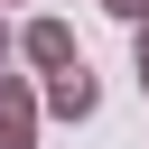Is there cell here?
<instances>
[{
  "instance_id": "1",
  "label": "cell",
  "mask_w": 149,
  "mask_h": 149,
  "mask_svg": "<svg viewBox=\"0 0 149 149\" xmlns=\"http://www.w3.org/2000/svg\"><path fill=\"white\" fill-rule=\"evenodd\" d=\"M93 102H102V93H93V74H84V56H74V65H56V74H47V112H56V121H84V112H93Z\"/></svg>"
},
{
  "instance_id": "2",
  "label": "cell",
  "mask_w": 149,
  "mask_h": 149,
  "mask_svg": "<svg viewBox=\"0 0 149 149\" xmlns=\"http://www.w3.org/2000/svg\"><path fill=\"white\" fill-rule=\"evenodd\" d=\"M0 149H37V102H28V84H9V74H0Z\"/></svg>"
},
{
  "instance_id": "3",
  "label": "cell",
  "mask_w": 149,
  "mask_h": 149,
  "mask_svg": "<svg viewBox=\"0 0 149 149\" xmlns=\"http://www.w3.org/2000/svg\"><path fill=\"white\" fill-rule=\"evenodd\" d=\"M19 47H28V65H47V74H56V65H74V56H84V47H74V28H65V19H37V28H28V37H19Z\"/></svg>"
},
{
  "instance_id": "4",
  "label": "cell",
  "mask_w": 149,
  "mask_h": 149,
  "mask_svg": "<svg viewBox=\"0 0 149 149\" xmlns=\"http://www.w3.org/2000/svg\"><path fill=\"white\" fill-rule=\"evenodd\" d=\"M102 9H112V19H130V28L149 19V0H102Z\"/></svg>"
},
{
  "instance_id": "5",
  "label": "cell",
  "mask_w": 149,
  "mask_h": 149,
  "mask_svg": "<svg viewBox=\"0 0 149 149\" xmlns=\"http://www.w3.org/2000/svg\"><path fill=\"white\" fill-rule=\"evenodd\" d=\"M140 84H149V19H140Z\"/></svg>"
}]
</instances>
